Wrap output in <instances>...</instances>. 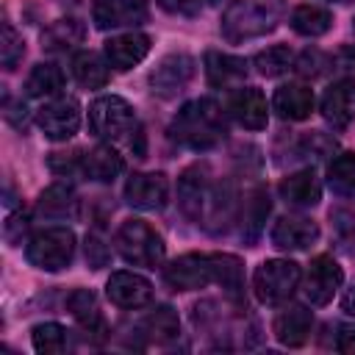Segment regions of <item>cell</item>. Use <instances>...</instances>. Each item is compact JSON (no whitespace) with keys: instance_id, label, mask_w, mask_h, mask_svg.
<instances>
[{"instance_id":"1","label":"cell","mask_w":355,"mask_h":355,"mask_svg":"<svg viewBox=\"0 0 355 355\" xmlns=\"http://www.w3.org/2000/svg\"><path fill=\"white\" fill-rule=\"evenodd\" d=\"M225 133H227L225 114H222L219 103H214L208 97L186 103L169 125L172 141H178L180 147H189V150H211L225 139Z\"/></svg>"},{"instance_id":"2","label":"cell","mask_w":355,"mask_h":355,"mask_svg":"<svg viewBox=\"0 0 355 355\" xmlns=\"http://www.w3.org/2000/svg\"><path fill=\"white\" fill-rule=\"evenodd\" d=\"M89 128L97 139L108 144H128L133 153H144L141 144V125L136 119V111L128 100L116 94H103L89 105Z\"/></svg>"},{"instance_id":"3","label":"cell","mask_w":355,"mask_h":355,"mask_svg":"<svg viewBox=\"0 0 355 355\" xmlns=\"http://www.w3.org/2000/svg\"><path fill=\"white\" fill-rule=\"evenodd\" d=\"M286 0H233L222 14V36L227 42L258 39L277 28Z\"/></svg>"},{"instance_id":"4","label":"cell","mask_w":355,"mask_h":355,"mask_svg":"<svg viewBox=\"0 0 355 355\" xmlns=\"http://www.w3.org/2000/svg\"><path fill=\"white\" fill-rule=\"evenodd\" d=\"M114 244H116V252L133 266L155 269L164 261V239L144 219L122 222L114 236Z\"/></svg>"},{"instance_id":"5","label":"cell","mask_w":355,"mask_h":355,"mask_svg":"<svg viewBox=\"0 0 355 355\" xmlns=\"http://www.w3.org/2000/svg\"><path fill=\"white\" fill-rule=\"evenodd\" d=\"M75 255V233L69 227H44L31 236L25 247V258L44 272H58L72 263Z\"/></svg>"},{"instance_id":"6","label":"cell","mask_w":355,"mask_h":355,"mask_svg":"<svg viewBox=\"0 0 355 355\" xmlns=\"http://www.w3.org/2000/svg\"><path fill=\"white\" fill-rule=\"evenodd\" d=\"M300 277H302V272H300V266L294 261L272 258V261H263L255 269L252 288H255V297L263 305H283L297 291Z\"/></svg>"},{"instance_id":"7","label":"cell","mask_w":355,"mask_h":355,"mask_svg":"<svg viewBox=\"0 0 355 355\" xmlns=\"http://www.w3.org/2000/svg\"><path fill=\"white\" fill-rule=\"evenodd\" d=\"M164 280L172 291H197L214 283V255L202 252H189L175 258L164 269Z\"/></svg>"},{"instance_id":"8","label":"cell","mask_w":355,"mask_h":355,"mask_svg":"<svg viewBox=\"0 0 355 355\" xmlns=\"http://www.w3.org/2000/svg\"><path fill=\"white\" fill-rule=\"evenodd\" d=\"M42 133L53 141H67L80 128V105L75 97H55L39 108L36 116Z\"/></svg>"},{"instance_id":"9","label":"cell","mask_w":355,"mask_h":355,"mask_svg":"<svg viewBox=\"0 0 355 355\" xmlns=\"http://www.w3.org/2000/svg\"><path fill=\"white\" fill-rule=\"evenodd\" d=\"M191 78H194V58L189 53H169L150 72V89L158 97H175L189 86Z\"/></svg>"},{"instance_id":"10","label":"cell","mask_w":355,"mask_h":355,"mask_svg":"<svg viewBox=\"0 0 355 355\" xmlns=\"http://www.w3.org/2000/svg\"><path fill=\"white\" fill-rule=\"evenodd\" d=\"M147 19V0H94L92 22L100 31L133 28Z\"/></svg>"},{"instance_id":"11","label":"cell","mask_w":355,"mask_h":355,"mask_svg":"<svg viewBox=\"0 0 355 355\" xmlns=\"http://www.w3.org/2000/svg\"><path fill=\"white\" fill-rule=\"evenodd\" d=\"M344 283V269L330 255H316L305 275V294L313 305H327Z\"/></svg>"},{"instance_id":"12","label":"cell","mask_w":355,"mask_h":355,"mask_svg":"<svg viewBox=\"0 0 355 355\" xmlns=\"http://www.w3.org/2000/svg\"><path fill=\"white\" fill-rule=\"evenodd\" d=\"M169 197V183L161 172H136L125 183L128 205L139 211H161Z\"/></svg>"},{"instance_id":"13","label":"cell","mask_w":355,"mask_h":355,"mask_svg":"<svg viewBox=\"0 0 355 355\" xmlns=\"http://www.w3.org/2000/svg\"><path fill=\"white\" fill-rule=\"evenodd\" d=\"M105 294L119 308H141L153 300V286L136 272H114L105 283Z\"/></svg>"},{"instance_id":"14","label":"cell","mask_w":355,"mask_h":355,"mask_svg":"<svg viewBox=\"0 0 355 355\" xmlns=\"http://www.w3.org/2000/svg\"><path fill=\"white\" fill-rule=\"evenodd\" d=\"M322 116L333 128H347L355 119V80L352 78H341L324 89Z\"/></svg>"},{"instance_id":"15","label":"cell","mask_w":355,"mask_h":355,"mask_svg":"<svg viewBox=\"0 0 355 355\" xmlns=\"http://www.w3.org/2000/svg\"><path fill=\"white\" fill-rule=\"evenodd\" d=\"M227 111H230V116H233L239 125H244V128H250V130L266 128V119H269L266 97H263L255 86H241V89H236V92L230 94V100H227Z\"/></svg>"},{"instance_id":"16","label":"cell","mask_w":355,"mask_h":355,"mask_svg":"<svg viewBox=\"0 0 355 355\" xmlns=\"http://www.w3.org/2000/svg\"><path fill=\"white\" fill-rule=\"evenodd\" d=\"M208 194H211V183H208V178L200 166H191L180 175V180H178V205L183 208V214L189 219L202 222Z\"/></svg>"},{"instance_id":"17","label":"cell","mask_w":355,"mask_h":355,"mask_svg":"<svg viewBox=\"0 0 355 355\" xmlns=\"http://www.w3.org/2000/svg\"><path fill=\"white\" fill-rule=\"evenodd\" d=\"M319 239V225L308 216H283L272 227V244L277 250H308Z\"/></svg>"},{"instance_id":"18","label":"cell","mask_w":355,"mask_h":355,"mask_svg":"<svg viewBox=\"0 0 355 355\" xmlns=\"http://www.w3.org/2000/svg\"><path fill=\"white\" fill-rule=\"evenodd\" d=\"M147 53H150V36H144L139 31L119 33V36H111L105 42V58L119 72H125V69L136 67L139 61H144Z\"/></svg>"},{"instance_id":"19","label":"cell","mask_w":355,"mask_h":355,"mask_svg":"<svg viewBox=\"0 0 355 355\" xmlns=\"http://www.w3.org/2000/svg\"><path fill=\"white\" fill-rule=\"evenodd\" d=\"M272 108L280 119L286 122H300V119H308L311 111H313V92L302 83H286L275 92L272 97Z\"/></svg>"},{"instance_id":"20","label":"cell","mask_w":355,"mask_h":355,"mask_svg":"<svg viewBox=\"0 0 355 355\" xmlns=\"http://www.w3.org/2000/svg\"><path fill=\"white\" fill-rule=\"evenodd\" d=\"M280 197L297 208H313L322 200V186L313 169H300L280 180Z\"/></svg>"},{"instance_id":"21","label":"cell","mask_w":355,"mask_h":355,"mask_svg":"<svg viewBox=\"0 0 355 355\" xmlns=\"http://www.w3.org/2000/svg\"><path fill=\"white\" fill-rule=\"evenodd\" d=\"M311 327H313V313L305 305H291L283 313H277V319H275V336L286 347L305 344L311 336Z\"/></svg>"},{"instance_id":"22","label":"cell","mask_w":355,"mask_h":355,"mask_svg":"<svg viewBox=\"0 0 355 355\" xmlns=\"http://www.w3.org/2000/svg\"><path fill=\"white\" fill-rule=\"evenodd\" d=\"M247 75V61L230 53H219V50H208L205 53V78L211 86L225 89V86H236L241 83Z\"/></svg>"},{"instance_id":"23","label":"cell","mask_w":355,"mask_h":355,"mask_svg":"<svg viewBox=\"0 0 355 355\" xmlns=\"http://www.w3.org/2000/svg\"><path fill=\"white\" fill-rule=\"evenodd\" d=\"M122 155L105 141V144H100V147H94V150H89L86 155H83V169H80V175H86V178H92V180H97V183H111L119 172H122Z\"/></svg>"},{"instance_id":"24","label":"cell","mask_w":355,"mask_h":355,"mask_svg":"<svg viewBox=\"0 0 355 355\" xmlns=\"http://www.w3.org/2000/svg\"><path fill=\"white\" fill-rule=\"evenodd\" d=\"M75 205H78V200H75L72 186H67V183H53V186H47V189L39 194L36 211H39V216H44V219H64V216L75 214Z\"/></svg>"},{"instance_id":"25","label":"cell","mask_w":355,"mask_h":355,"mask_svg":"<svg viewBox=\"0 0 355 355\" xmlns=\"http://www.w3.org/2000/svg\"><path fill=\"white\" fill-rule=\"evenodd\" d=\"M67 311L80 322L83 330L89 333H103L105 324H103V313H100V305H97V297L89 291V288H78L67 297Z\"/></svg>"},{"instance_id":"26","label":"cell","mask_w":355,"mask_h":355,"mask_svg":"<svg viewBox=\"0 0 355 355\" xmlns=\"http://www.w3.org/2000/svg\"><path fill=\"white\" fill-rule=\"evenodd\" d=\"M214 283H219L230 300H241L244 297V269H241V261L236 255L216 252L214 255Z\"/></svg>"},{"instance_id":"27","label":"cell","mask_w":355,"mask_h":355,"mask_svg":"<svg viewBox=\"0 0 355 355\" xmlns=\"http://www.w3.org/2000/svg\"><path fill=\"white\" fill-rule=\"evenodd\" d=\"M291 28L300 33V36H322V33H327L330 31V25H333V14L327 11V8H322V6H311V3H305V6H297L294 11H291Z\"/></svg>"},{"instance_id":"28","label":"cell","mask_w":355,"mask_h":355,"mask_svg":"<svg viewBox=\"0 0 355 355\" xmlns=\"http://www.w3.org/2000/svg\"><path fill=\"white\" fill-rule=\"evenodd\" d=\"M72 75H75V80H78L80 86H86V89H100V86L108 83V67H105V61H103L97 53H92V50H80V53L72 58Z\"/></svg>"},{"instance_id":"29","label":"cell","mask_w":355,"mask_h":355,"mask_svg":"<svg viewBox=\"0 0 355 355\" xmlns=\"http://www.w3.org/2000/svg\"><path fill=\"white\" fill-rule=\"evenodd\" d=\"M64 89V72L55 64H36L25 80V92L31 97H53Z\"/></svg>"},{"instance_id":"30","label":"cell","mask_w":355,"mask_h":355,"mask_svg":"<svg viewBox=\"0 0 355 355\" xmlns=\"http://www.w3.org/2000/svg\"><path fill=\"white\" fill-rule=\"evenodd\" d=\"M141 330H144L153 341L164 344V341H172V338L180 333V319H178L175 308L161 305V308H155V311L141 322Z\"/></svg>"},{"instance_id":"31","label":"cell","mask_w":355,"mask_h":355,"mask_svg":"<svg viewBox=\"0 0 355 355\" xmlns=\"http://www.w3.org/2000/svg\"><path fill=\"white\" fill-rule=\"evenodd\" d=\"M327 186L336 194H341V197L355 191V153L347 150V153H338L330 161V166H327Z\"/></svg>"},{"instance_id":"32","label":"cell","mask_w":355,"mask_h":355,"mask_svg":"<svg viewBox=\"0 0 355 355\" xmlns=\"http://www.w3.org/2000/svg\"><path fill=\"white\" fill-rule=\"evenodd\" d=\"M266 214H269V197L263 189H255L247 200H244V222H241V233L247 241H255V236L261 233L263 222H266Z\"/></svg>"},{"instance_id":"33","label":"cell","mask_w":355,"mask_h":355,"mask_svg":"<svg viewBox=\"0 0 355 355\" xmlns=\"http://www.w3.org/2000/svg\"><path fill=\"white\" fill-rule=\"evenodd\" d=\"M252 64H255V69H258L261 75L277 78V75H283L288 67H294V55H291V50H288L286 44H275V47L261 50V53L252 58Z\"/></svg>"},{"instance_id":"34","label":"cell","mask_w":355,"mask_h":355,"mask_svg":"<svg viewBox=\"0 0 355 355\" xmlns=\"http://www.w3.org/2000/svg\"><path fill=\"white\" fill-rule=\"evenodd\" d=\"M44 47L47 50H67L83 39V28L78 19H58L44 31Z\"/></svg>"},{"instance_id":"35","label":"cell","mask_w":355,"mask_h":355,"mask_svg":"<svg viewBox=\"0 0 355 355\" xmlns=\"http://www.w3.org/2000/svg\"><path fill=\"white\" fill-rule=\"evenodd\" d=\"M33 349L42 355H58L67 349V330L58 322H42L33 327Z\"/></svg>"},{"instance_id":"36","label":"cell","mask_w":355,"mask_h":355,"mask_svg":"<svg viewBox=\"0 0 355 355\" xmlns=\"http://www.w3.org/2000/svg\"><path fill=\"white\" fill-rule=\"evenodd\" d=\"M25 55V42L14 31L11 22H3V36H0V61L6 69H14Z\"/></svg>"},{"instance_id":"37","label":"cell","mask_w":355,"mask_h":355,"mask_svg":"<svg viewBox=\"0 0 355 355\" xmlns=\"http://www.w3.org/2000/svg\"><path fill=\"white\" fill-rule=\"evenodd\" d=\"M219 0H158V6L169 14H180V17H194L208 11L211 6H216Z\"/></svg>"},{"instance_id":"38","label":"cell","mask_w":355,"mask_h":355,"mask_svg":"<svg viewBox=\"0 0 355 355\" xmlns=\"http://www.w3.org/2000/svg\"><path fill=\"white\" fill-rule=\"evenodd\" d=\"M294 67H297V72H300V75L316 78V75H322V72L330 67V61H327V55H322L319 50H305Z\"/></svg>"},{"instance_id":"39","label":"cell","mask_w":355,"mask_h":355,"mask_svg":"<svg viewBox=\"0 0 355 355\" xmlns=\"http://www.w3.org/2000/svg\"><path fill=\"white\" fill-rule=\"evenodd\" d=\"M47 164L58 175H75L83 169V155L80 153H50Z\"/></svg>"},{"instance_id":"40","label":"cell","mask_w":355,"mask_h":355,"mask_svg":"<svg viewBox=\"0 0 355 355\" xmlns=\"http://www.w3.org/2000/svg\"><path fill=\"white\" fill-rule=\"evenodd\" d=\"M86 261H89L92 269H100V266L108 263V247L97 236H89L86 239Z\"/></svg>"},{"instance_id":"41","label":"cell","mask_w":355,"mask_h":355,"mask_svg":"<svg viewBox=\"0 0 355 355\" xmlns=\"http://www.w3.org/2000/svg\"><path fill=\"white\" fill-rule=\"evenodd\" d=\"M25 227H28L25 214H11V216L6 219V239H8L11 244H19V239H22V233H25Z\"/></svg>"},{"instance_id":"42","label":"cell","mask_w":355,"mask_h":355,"mask_svg":"<svg viewBox=\"0 0 355 355\" xmlns=\"http://www.w3.org/2000/svg\"><path fill=\"white\" fill-rule=\"evenodd\" d=\"M336 347H338L341 352H349V355H355V324H344V327L338 330Z\"/></svg>"},{"instance_id":"43","label":"cell","mask_w":355,"mask_h":355,"mask_svg":"<svg viewBox=\"0 0 355 355\" xmlns=\"http://www.w3.org/2000/svg\"><path fill=\"white\" fill-rule=\"evenodd\" d=\"M6 119H8L14 128H25V119H28V114H25V105H22V103H17V105H8V111H6Z\"/></svg>"},{"instance_id":"44","label":"cell","mask_w":355,"mask_h":355,"mask_svg":"<svg viewBox=\"0 0 355 355\" xmlns=\"http://www.w3.org/2000/svg\"><path fill=\"white\" fill-rule=\"evenodd\" d=\"M344 311L355 316V286H352V288L347 291V297H344Z\"/></svg>"},{"instance_id":"45","label":"cell","mask_w":355,"mask_h":355,"mask_svg":"<svg viewBox=\"0 0 355 355\" xmlns=\"http://www.w3.org/2000/svg\"><path fill=\"white\" fill-rule=\"evenodd\" d=\"M352 28H355V19H352Z\"/></svg>"},{"instance_id":"46","label":"cell","mask_w":355,"mask_h":355,"mask_svg":"<svg viewBox=\"0 0 355 355\" xmlns=\"http://www.w3.org/2000/svg\"><path fill=\"white\" fill-rule=\"evenodd\" d=\"M341 3H349V0H341Z\"/></svg>"}]
</instances>
